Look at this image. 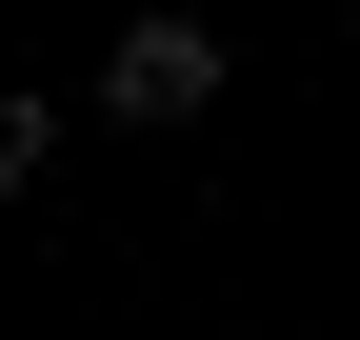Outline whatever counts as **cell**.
<instances>
[{"instance_id":"7a4b0ae2","label":"cell","mask_w":360,"mask_h":340,"mask_svg":"<svg viewBox=\"0 0 360 340\" xmlns=\"http://www.w3.org/2000/svg\"><path fill=\"white\" fill-rule=\"evenodd\" d=\"M0 181H40V100H0Z\"/></svg>"},{"instance_id":"6da1fadb","label":"cell","mask_w":360,"mask_h":340,"mask_svg":"<svg viewBox=\"0 0 360 340\" xmlns=\"http://www.w3.org/2000/svg\"><path fill=\"white\" fill-rule=\"evenodd\" d=\"M101 100H120V120H200V100H220V20H141V40L101 60Z\"/></svg>"}]
</instances>
